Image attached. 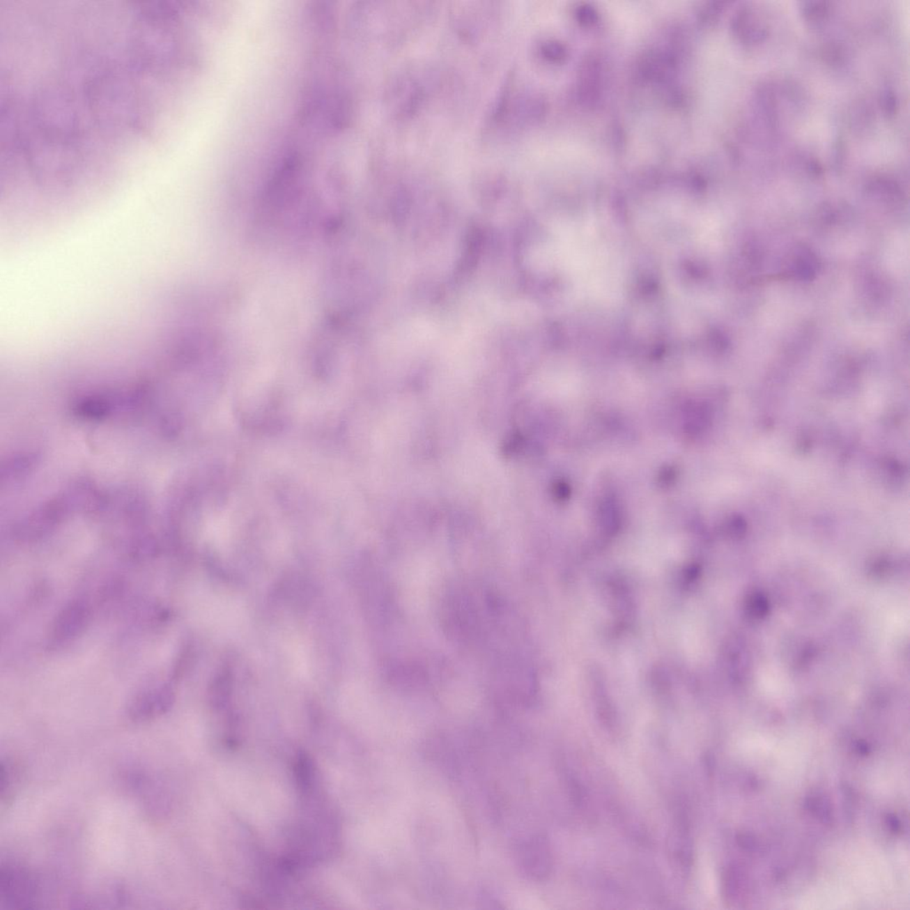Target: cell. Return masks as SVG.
I'll return each mask as SVG.
<instances>
[{
    "instance_id": "277c9868",
    "label": "cell",
    "mask_w": 910,
    "mask_h": 910,
    "mask_svg": "<svg viewBox=\"0 0 910 910\" xmlns=\"http://www.w3.org/2000/svg\"><path fill=\"white\" fill-rule=\"evenodd\" d=\"M170 704L171 698L167 692L157 691L137 700L129 709V716L134 722H146L164 714Z\"/></svg>"
},
{
    "instance_id": "7a4b0ae2",
    "label": "cell",
    "mask_w": 910,
    "mask_h": 910,
    "mask_svg": "<svg viewBox=\"0 0 910 910\" xmlns=\"http://www.w3.org/2000/svg\"><path fill=\"white\" fill-rule=\"evenodd\" d=\"M38 895L36 880L31 871L19 863L8 861L0 869L1 902L9 909H30Z\"/></svg>"
},
{
    "instance_id": "4fadbf2b",
    "label": "cell",
    "mask_w": 910,
    "mask_h": 910,
    "mask_svg": "<svg viewBox=\"0 0 910 910\" xmlns=\"http://www.w3.org/2000/svg\"><path fill=\"white\" fill-rule=\"evenodd\" d=\"M855 748H856V751L858 753L861 755V756H867L871 751L870 745L865 741L857 742L856 745H855Z\"/></svg>"
},
{
    "instance_id": "8fae6325",
    "label": "cell",
    "mask_w": 910,
    "mask_h": 910,
    "mask_svg": "<svg viewBox=\"0 0 910 910\" xmlns=\"http://www.w3.org/2000/svg\"><path fill=\"white\" fill-rule=\"evenodd\" d=\"M737 840L738 845L746 851H755L757 848V842L752 835L748 834H738Z\"/></svg>"
},
{
    "instance_id": "30bf717a",
    "label": "cell",
    "mask_w": 910,
    "mask_h": 910,
    "mask_svg": "<svg viewBox=\"0 0 910 910\" xmlns=\"http://www.w3.org/2000/svg\"><path fill=\"white\" fill-rule=\"evenodd\" d=\"M826 61L831 63H840L844 58V52L835 44H828L822 50Z\"/></svg>"
},
{
    "instance_id": "ba28073f",
    "label": "cell",
    "mask_w": 910,
    "mask_h": 910,
    "mask_svg": "<svg viewBox=\"0 0 910 910\" xmlns=\"http://www.w3.org/2000/svg\"><path fill=\"white\" fill-rule=\"evenodd\" d=\"M801 9L806 20L819 22L828 17L831 6L826 1H808L803 3Z\"/></svg>"
},
{
    "instance_id": "5b68a950",
    "label": "cell",
    "mask_w": 910,
    "mask_h": 910,
    "mask_svg": "<svg viewBox=\"0 0 910 910\" xmlns=\"http://www.w3.org/2000/svg\"><path fill=\"white\" fill-rule=\"evenodd\" d=\"M732 29L735 36L746 44L759 43L768 33L766 26L755 17L750 8L739 10L732 22Z\"/></svg>"
},
{
    "instance_id": "3957f363",
    "label": "cell",
    "mask_w": 910,
    "mask_h": 910,
    "mask_svg": "<svg viewBox=\"0 0 910 910\" xmlns=\"http://www.w3.org/2000/svg\"><path fill=\"white\" fill-rule=\"evenodd\" d=\"M519 865L529 879L544 881L550 877L553 867V857L550 842L543 835L531 838L519 851Z\"/></svg>"
},
{
    "instance_id": "9c48e42d",
    "label": "cell",
    "mask_w": 910,
    "mask_h": 910,
    "mask_svg": "<svg viewBox=\"0 0 910 910\" xmlns=\"http://www.w3.org/2000/svg\"><path fill=\"white\" fill-rule=\"evenodd\" d=\"M881 108L888 117L895 116L898 109V100H897L895 93L887 90L884 92L881 96Z\"/></svg>"
},
{
    "instance_id": "7c38bea8",
    "label": "cell",
    "mask_w": 910,
    "mask_h": 910,
    "mask_svg": "<svg viewBox=\"0 0 910 910\" xmlns=\"http://www.w3.org/2000/svg\"><path fill=\"white\" fill-rule=\"evenodd\" d=\"M886 824L888 826L890 831H892L893 834H900V832L902 831V825L900 824V819L897 818V816L895 815H892V813L887 815Z\"/></svg>"
},
{
    "instance_id": "6da1fadb",
    "label": "cell",
    "mask_w": 910,
    "mask_h": 910,
    "mask_svg": "<svg viewBox=\"0 0 910 910\" xmlns=\"http://www.w3.org/2000/svg\"><path fill=\"white\" fill-rule=\"evenodd\" d=\"M22 99L31 137L59 169L107 178L160 159L176 121L177 86L159 41L103 25L32 44Z\"/></svg>"
},
{
    "instance_id": "52a82bcc",
    "label": "cell",
    "mask_w": 910,
    "mask_h": 910,
    "mask_svg": "<svg viewBox=\"0 0 910 910\" xmlns=\"http://www.w3.org/2000/svg\"><path fill=\"white\" fill-rule=\"evenodd\" d=\"M806 808L824 824H833V811L828 796L822 793L812 794L805 800Z\"/></svg>"
},
{
    "instance_id": "8992f818",
    "label": "cell",
    "mask_w": 910,
    "mask_h": 910,
    "mask_svg": "<svg viewBox=\"0 0 910 910\" xmlns=\"http://www.w3.org/2000/svg\"><path fill=\"white\" fill-rule=\"evenodd\" d=\"M87 616V610L82 603H74L69 606L58 618L54 628V637L61 641L70 640L82 631Z\"/></svg>"
}]
</instances>
